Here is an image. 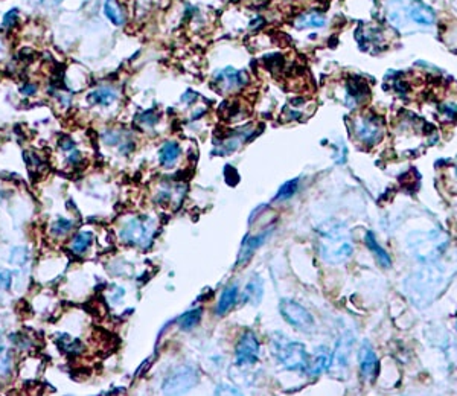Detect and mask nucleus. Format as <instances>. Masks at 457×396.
Returning <instances> with one entry per match:
<instances>
[{
    "label": "nucleus",
    "instance_id": "f257e3e1",
    "mask_svg": "<svg viewBox=\"0 0 457 396\" xmlns=\"http://www.w3.org/2000/svg\"><path fill=\"white\" fill-rule=\"evenodd\" d=\"M319 250L323 261L341 264L352 256L354 242L348 227L340 221L331 219L319 227Z\"/></svg>",
    "mask_w": 457,
    "mask_h": 396
},
{
    "label": "nucleus",
    "instance_id": "f03ea898",
    "mask_svg": "<svg viewBox=\"0 0 457 396\" xmlns=\"http://www.w3.org/2000/svg\"><path fill=\"white\" fill-rule=\"evenodd\" d=\"M411 289L413 293V299L418 302H427L430 303L434 296H438L436 289L442 291V287L447 284V274L442 267H429V269H424L422 271L416 273L413 278L410 279Z\"/></svg>",
    "mask_w": 457,
    "mask_h": 396
},
{
    "label": "nucleus",
    "instance_id": "7ed1b4c3",
    "mask_svg": "<svg viewBox=\"0 0 457 396\" xmlns=\"http://www.w3.org/2000/svg\"><path fill=\"white\" fill-rule=\"evenodd\" d=\"M409 240L410 250L421 261H433V259H436L445 250L448 244V236L436 231L418 232L410 235Z\"/></svg>",
    "mask_w": 457,
    "mask_h": 396
},
{
    "label": "nucleus",
    "instance_id": "20e7f679",
    "mask_svg": "<svg viewBox=\"0 0 457 396\" xmlns=\"http://www.w3.org/2000/svg\"><path fill=\"white\" fill-rule=\"evenodd\" d=\"M273 352L276 354L278 360L288 370L307 372L310 369V355L305 349V345L299 341H287L282 339L273 340Z\"/></svg>",
    "mask_w": 457,
    "mask_h": 396
},
{
    "label": "nucleus",
    "instance_id": "39448f33",
    "mask_svg": "<svg viewBox=\"0 0 457 396\" xmlns=\"http://www.w3.org/2000/svg\"><path fill=\"white\" fill-rule=\"evenodd\" d=\"M156 232L154 221L148 217H134L120 228V240L136 247H148Z\"/></svg>",
    "mask_w": 457,
    "mask_h": 396
},
{
    "label": "nucleus",
    "instance_id": "423d86ee",
    "mask_svg": "<svg viewBox=\"0 0 457 396\" xmlns=\"http://www.w3.org/2000/svg\"><path fill=\"white\" fill-rule=\"evenodd\" d=\"M354 133L357 139L364 145H377L384 136L383 120L375 114H363L354 120Z\"/></svg>",
    "mask_w": 457,
    "mask_h": 396
},
{
    "label": "nucleus",
    "instance_id": "0eeeda50",
    "mask_svg": "<svg viewBox=\"0 0 457 396\" xmlns=\"http://www.w3.org/2000/svg\"><path fill=\"white\" fill-rule=\"evenodd\" d=\"M279 311L282 317L285 318V322L294 326L296 330L310 332L312 327H314V318H312L310 311L302 307L301 303L289 299H284L279 303Z\"/></svg>",
    "mask_w": 457,
    "mask_h": 396
},
{
    "label": "nucleus",
    "instance_id": "6e6552de",
    "mask_svg": "<svg viewBox=\"0 0 457 396\" xmlns=\"http://www.w3.org/2000/svg\"><path fill=\"white\" fill-rule=\"evenodd\" d=\"M198 383V372L192 366H181L165 379V393H183Z\"/></svg>",
    "mask_w": 457,
    "mask_h": 396
},
{
    "label": "nucleus",
    "instance_id": "1a4fd4ad",
    "mask_svg": "<svg viewBox=\"0 0 457 396\" xmlns=\"http://www.w3.org/2000/svg\"><path fill=\"white\" fill-rule=\"evenodd\" d=\"M259 357V341L253 331L244 332L235 348V363L236 366L255 364Z\"/></svg>",
    "mask_w": 457,
    "mask_h": 396
},
{
    "label": "nucleus",
    "instance_id": "9d476101",
    "mask_svg": "<svg viewBox=\"0 0 457 396\" xmlns=\"http://www.w3.org/2000/svg\"><path fill=\"white\" fill-rule=\"evenodd\" d=\"M249 76L246 72L236 71L233 67H226L215 73V87L221 93H233L247 86Z\"/></svg>",
    "mask_w": 457,
    "mask_h": 396
},
{
    "label": "nucleus",
    "instance_id": "9b49d317",
    "mask_svg": "<svg viewBox=\"0 0 457 396\" xmlns=\"http://www.w3.org/2000/svg\"><path fill=\"white\" fill-rule=\"evenodd\" d=\"M352 348H354L352 334L346 332L337 343V348H335V352L332 354L330 369L328 370L340 372V370L348 369L350 354H352Z\"/></svg>",
    "mask_w": 457,
    "mask_h": 396
},
{
    "label": "nucleus",
    "instance_id": "f8f14e48",
    "mask_svg": "<svg viewBox=\"0 0 457 396\" xmlns=\"http://www.w3.org/2000/svg\"><path fill=\"white\" fill-rule=\"evenodd\" d=\"M358 361H360V370L361 375L366 379H373L378 373V357L375 350L372 349L368 341L363 343L360 349V355H358Z\"/></svg>",
    "mask_w": 457,
    "mask_h": 396
},
{
    "label": "nucleus",
    "instance_id": "ddd939ff",
    "mask_svg": "<svg viewBox=\"0 0 457 396\" xmlns=\"http://www.w3.org/2000/svg\"><path fill=\"white\" fill-rule=\"evenodd\" d=\"M407 12L409 17L415 23H418V25L430 26L434 23V11L429 5L424 3L422 0H411L407 8Z\"/></svg>",
    "mask_w": 457,
    "mask_h": 396
},
{
    "label": "nucleus",
    "instance_id": "4468645a",
    "mask_svg": "<svg viewBox=\"0 0 457 396\" xmlns=\"http://www.w3.org/2000/svg\"><path fill=\"white\" fill-rule=\"evenodd\" d=\"M180 152H181V148L177 142H165L163 147L159 151L160 165L170 170V168H172L175 163H177Z\"/></svg>",
    "mask_w": 457,
    "mask_h": 396
},
{
    "label": "nucleus",
    "instance_id": "2eb2a0df",
    "mask_svg": "<svg viewBox=\"0 0 457 396\" xmlns=\"http://www.w3.org/2000/svg\"><path fill=\"white\" fill-rule=\"evenodd\" d=\"M267 238V233L262 235H256V236H247L246 240H244L241 250H240V256H238V265L242 267L246 264L249 259L253 255V251L261 246V244L265 241Z\"/></svg>",
    "mask_w": 457,
    "mask_h": 396
},
{
    "label": "nucleus",
    "instance_id": "dca6fc26",
    "mask_svg": "<svg viewBox=\"0 0 457 396\" xmlns=\"http://www.w3.org/2000/svg\"><path fill=\"white\" fill-rule=\"evenodd\" d=\"M116 91L110 87H99L93 91H90L87 96V101L91 105H101V107H109L114 101H116Z\"/></svg>",
    "mask_w": 457,
    "mask_h": 396
},
{
    "label": "nucleus",
    "instance_id": "f3484780",
    "mask_svg": "<svg viewBox=\"0 0 457 396\" xmlns=\"http://www.w3.org/2000/svg\"><path fill=\"white\" fill-rule=\"evenodd\" d=\"M104 14H105V17L116 26H122L127 20L124 8H122V5L118 2V0H105Z\"/></svg>",
    "mask_w": 457,
    "mask_h": 396
},
{
    "label": "nucleus",
    "instance_id": "a211bd4d",
    "mask_svg": "<svg viewBox=\"0 0 457 396\" xmlns=\"http://www.w3.org/2000/svg\"><path fill=\"white\" fill-rule=\"evenodd\" d=\"M262 294H264L262 279L256 276L249 282L246 289H244V300H247L251 305H258L262 299Z\"/></svg>",
    "mask_w": 457,
    "mask_h": 396
},
{
    "label": "nucleus",
    "instance_id": "6ab92c4d",
    "mask_svg": "<svg viewBox=\"0 0 457 396\" xmlns=\"http://www.w3.org/2000/svg\"><path fill=\"white\" fill-rule=\"evenodd\" d=\"M366 244H368V247L373 251V255H375V258L378 259V262L383 265V267H391L392 265V259L391 256H388L387 251L379 246L377 238H375V235H373L372 232H368L366 233Z\"/></svg>",
    "mask_w": 457,
    "mask_h": 396
},
{
    "label": "nucleus",
    "instance_id": "aec40b11",
    "mask_svg": "<svg viewBox=\"0 0 457 396\" xmlns=\"http://www.w3.org/2000/svg\"><path fill=\"white\" fill-rule=\"evenodd\" d=\"M294 25L301 29L305 28H322L325 25V17L320 12L311 11V12H303L297 15Z\"/></svg>",
    "mask_w": 457,
    "mask_h": 396
},
{
    "label": "nucleus",
    "instance_id": "412c9836",
    "mask_svg": "<svg viewBox=\"0 0 457 396\" xmlns=\"http://www.w3.org/2000/svg\"><path fill=\"white\" fill-rule=\"evenodd\" d=\"M236 297H238V285H231L224 289L223 294H221V297H219V302L217 305V312L219 316L226 314V312L233 307L236 302Z\"/></svg>",
    "mask_w": 457,
    "mask_h": 396
},
{
    "label": "nucleus",
    "instance_id": "4be33fe9",
    "mask_svg": "<svg viewBox=\"0 0 457 396\" xmlns=\"http://www.w3.org/2000/svg\"><path fill=\"white\" fill-rule=\"evenodd\" d=\"M57 345L58 348L63 350V352L69 354V355H78L82 352V343L78 339H73L71 335L67 334H60L57 337Z\"/></svg>",
    "mask_w": 457,
    "mask_h": 396
},
{
    "label": "nucleus",
    "instance_id": "5701e85b",
    "mask_svg": "<svg viewBox=\"0 0 457 396\" xmlns=\"http://www.w3.org/2000/svg\"><path fill=\"white\" fill-rule=\"evenodd\" d=\"M366 95H369V90L364 82L352 81L348 86V98L350 99V101H348L349 105L354 107L355 104H360Z\"/></svg>",
    "mask_w": 457,
    "mask_h": 396
},
{
    "label": "nucleus",
    "instance_id": "b1692460",
    "mask_svg": "<svg viewBox=\"0 0 457 396\" xmlns=\"http://www.w3.org/2000/svg\"><path fill=\"white\" fill-rule=\"evenodd\" d=\"M91 242H93V235H91L90 232H80L72 240L71 250L76 255H82L89 250V247L91 246Z\"/></svg>",
    "mask_w": 457,
    "mask_h": 396
},
{
    "label": "nucleus",
    "instance_id": "393cba45",
    "mask_svg": "<svg viewBox=\"0 0 457 396\" xmlns=\"http://www.w3.org/2000/svg\"><path fill=\"white\" fill-rule=\"evenodd\" d=\"M201 314H203V309L201 308H197L192 311H188L179 318V326L180 330L183 331H189L192 330L194 326L198 325V322L201 320Z\"/></svg>",
    "mask_w": 457,
    "mask_h": 396
},
{
    "label": "nucleus",
    "instance_id": "a878e982",
    "mask_svg": "<svg viewBox=\"0 0 457 396\" xmlns=\"http://www.w3.org/2000/svg\"><path fill=\"white\" fill-rule=\"evenodd\" d=\"M297 185H299V180L297 179L284 183V185H282L280 189L278 190L276 197H274V201H284V200H288V198H292L296 194Z\"/></svg>",
    "mask_w": 457,
    "mask_h": 396
},
{
    "label": "nucleus",
    "instance_id": "bb28decb",
    "mask_svg": "<svg viewBox=\"0 0 457 396\" xmlns=\"http://www.w3.org/2000/svg\"><path fill=\"white\" fill-rule=\"evenodd\" d=\"M72 226L73 223L71 219H66V218H58L55 223L52 224L51 227V231L53 235H57V236H63L66 235L67 232H71L72 231Z\"/></svg>",
    "mask_w": 457,
    "mask_h": 396
},
{
    "label": "nucleus",
    "instance_id": "cd10ccee",
    "mask_svg": "<svg viewBox=\"0 0 457 396\" xmlns=\"http://www.w3.org/2000/svg\"><path fill=\"white\" fill-rule=\"evenodd\" d=\"M11 370V354L6 349H0V377H5Z\"/></svg>",
    "mask_w": 457,
    "mask_h": 396
},
{
    "label": "nucleus",
    "instance_id": "c85d7f7f",
    "mask_svg": "<svg viewBox=\"0 0 457 396\" xmlns=\"http://www.w3.org/2000/svg\"><path fill=\"white\" fill-rule=\"evenodd\" d=\"M28 250L25 247H17L12 250V253L10 256V262L15 265H23L28 261Z\"/></svg>",
    "mask_w": 457,
    "mask_h": 396
},
{
    "label": "nucleus",
    "instance_id": "c756f323",
    "mask_svg": "<svg viewBox=\"0 0 457 396\" xmlns=\"http://www.w3.org/2000/svg\"><path fill=\"white\" fill-rule=\"evenodd\" d=\"M12 284V273L0 269V289H10Z\"/></svg>",
    "mask_w": 457,
    "mask_h": 396
},
{
    "label": "nucleus",
    "instance_id": "7c9ffc66",
    "mask_svg": "<svg viewBox=\"0 0 457 396\" xmlns=\"http://www.w3.org/2000/svg\"><path fill=\"white\" fill-rule=\"evenodd\" d=\"M17 20H19V11L14 8V10L8 11V12L5 14V17H3V26L11 28V26L15 25V23H17Z\"/></svg>",
    "mask_w": 457,
    "mask_h": 396
},
{
    "label": "nucleus",
    "instance_id": "2f4dec72",
    "mask_svg": "<svg viewBox=\"0 0 457 396\" xmlns=\"http://www.w3.org/2000/svg\"><path fill=\"white\" fill-rule=\"evenodd\" d=\"M142 119H139L142 124H148V125H152V124H156V116H152V111H147V113H143Z\"/></svg>",
    "mask_w": 457,
    "mask_h": 396
},
{
    "label": "nucleus",
    "instance_id": "473e14b6",
    "mask_svg": "<svg viewBox=\"0 0 457 396\" xmlns=\"http://www.w3.org/2000/svg\"><path fill=\"white\" fill-rule=\"evenodd\" d=\"M35 90H37V87L34 86V84H28V86H25L21 89V91L25 95H33V93H35Z\"/></svg>",
    "mask_w": 457,
    "mask_h": 396
},
{
    "label": "nucleus",
    "instance_id": "72a5a7b5",
    "mask_svg": "<svg viewBox=\"0 0 457 396\" xmlns=\"http://www.w3.org/2000/svg\"><path fill=\"white\" fill-rule=\"evenodd\" d=\"M2 341H3V340H2V334H0V349L3 348V346H2Z\"/></svg>",
    "mask_w": 457,
    "mask_h": 396
},
{
    "label": "nucleus",
    "instance_id": "f704fd0d",
    "mask_svg": "<svg viewBox=\"0 0 457 396\" xmlns=\"http://www.w3.org/2000/svg\"><path fill=\"white\" fill-rule=\"evenodd\" d=\"M55 2H57V3H61V2H63V0H55Z\"/></svg>",
    "mask_w": 457,
    "mask_h": 396
},
{
    "label": "nucleus",
    "instance_id": "c9c22d12",
    "mask_svg": "<svg viewBox=\"0 0 457 396\" xmlns=\"http://www.w3.org/2000/svg\"><path fill=\"white\" fill-rule=\"evenodd\" d=\"M456 175H457V166H456Z\"/></svg>",
    "mask_w": 457,
    "mask_h": 396
}]
</instances>
